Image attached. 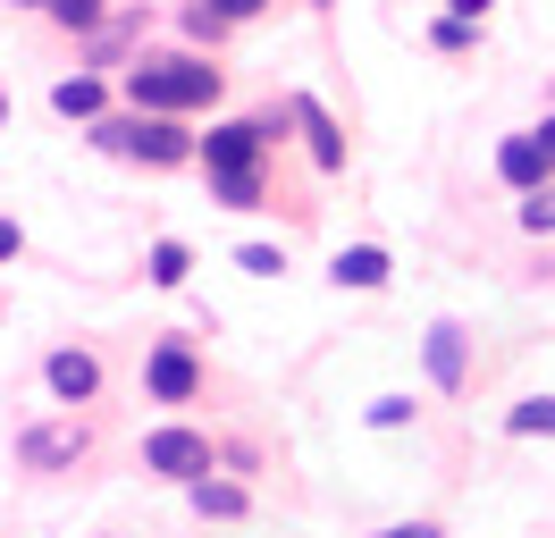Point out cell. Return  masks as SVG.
I'll use <instances>...</instances> for the list:
<instances>
[{
  "label": "cell",
  "mask_w": 555,
  "mask_h": 538,
  "mask_svg": "<svg viewBox=\"0 0 555 538\" xmlns=\"http://www.w3.org/2000/svg\"><path fill=\"white\" fill-rule=\"evenodd\" d=\"M109 9H118V0H51V9H42V26L60 34V42H85V34L109 26Z\"/></svg>",
  "instance_id": "cell-17"
},
{
  "label": "cell",
  "mask_w": 555,
  "mask_h": 538,
  "mask_svg": "<svg viewBox=\"0 0 555 538\" xmlns=\"http://www.w3.org/2000/svg\"><path fill=\"white\" fill-rule=\"evenodd\" d=\"M17 261H26V228L0 210V269H17Z\"/></svg>",
  "instance_id": "cell-25"
},
{
  "label": "cell",
  "mask_w": 555,
  "mask_h": 538,
  "mask_svg": "<svg viewBox=\"0 0 555 538\" xmlns=\"http://www.w3.org/2000/svg\"><path fill=\"white\" fill-rule=\"evenodd\" d=\"M371 538H447V522L438 513H404V522H379Z\"/></svg>",
  "instance_id": "cell-24"
},
{
  "label": "cell",
  "mask_w": 555,
  "mask_h": 538,
  "mask_svg": "<svg viewBox=\"0 0 555 538\" xmlns=\"http://www.w3.org/2000/svg\"><path fill=\"white\" fill-rule=\"evenodd\" d=\"M42 396L68 404V412H93V404L109 396V354L93 345V336H68V345H51V354H42Z\"/></svg>",
  "instance_id": "cell-6"
},
{
  "label": "cell",
  "mask_w": 555,
  "mask_h": 538,
  "mask_svg": "<svg viewBox=\"0 0 555 538\" xmlns=\"http://www.w3.org/2000/svg\"><path fill=\"white\" fill-rule=\"evenodd\" d=\"M93 538H118V530H93Z\"/></svg>",
  "instance_id": "cell-32"
},
{
  "label": "cell",
  "mask_w": 555,
  "mask_h": 538,
  "mask_svg": "<svg viewBox=\"0 0 555 538\" xmlns=\"http://www.w3.org/2000/svg\"><path fill=\"white\" fill-rule=\"evenodd\" d=\"M438 9H454V17H480V26H488V9H496V0H438Z\"/></svg>",
  "instance_id": "cell-27"
},
{
  "label": "cell",
  "mask_w": 555,
  "mask_h": 538,
  "mask_svg": "<svg viewBox=\"0 0 555 538\" xmlns=\"http://www.w3.org/2000/svg\"><path fill=\"white\" fill-rule=\"evenodd\" d=\"M304 9H312V17H337V0H304Z\"/></svg>",
  "instance_id": "cell-29"
},
{
  "label": "cell",
  "mask_w": 555,
  "mask_h": 538,
  "mask_svg": "<svg viewBox=\"0 0 555 538\" xmlns=\"http://www.w3.org/2000/svg\"><path fill=\"white\" fill-rule=\"evenodd\" d=\"M152 26H160V17H152L143 0H118V9H109V26L76 42V67H109V76H118V67H127L143 42H152Z\"/></svg>",
  "instance_id": "cell-9"
},
{
  "label": "cell",
  "mask_w": 555,
  "mask_h": 538,
  "mask_svg": "<svg viewBox=\"0 0 555 538\" xmlns=\"http://www.w3.org/2000/svg\"><path fill=\"white\" fill-rule=\"evenodd\" d=\"M496 430H505V446H539V437L555 446V387H530V396H514Z\"/></svg>",
  "instance_id": "cell-16"
},
{
  "label": "cell",
  "mask_w": 555,
  "mask_h": 538,
  "mask_svg": "<svg viewBox=\"0 0 555 538\" xmlns=\"http://www.w3.org/2000/svg\"><path fill=\"white\" fill-rule=\"evenodd\" d=\"M203 194L210 210H278V161H253V168H203Z\"/></svg>",
  "instance_id": "cell-11"
},
{
  "label": "cell",
  "mask_w": 555,
  "mask_h": 538,
  "mask_svg": "<svg viewBox=\"0 0 555 538\" xmlns=\"http://www.w3.org/2000/svg\"><path fill=\"white\" fill-rule=\"evenodd\" d=\"M177 34H185V42H203V51H228L236 17H228L219 0H185V9H177Z\"/></svg>",
  "instance_id": "cell-19"
},
{
  "label": "cell",
  "mask_w": 555,
  "mask_h": 538,
  "mask_svg": "<svg viewBox=\"0 0 555 538\" xmlns=\"http://www.w3.org/2000/svg\"><path fill=\"white\" fill-rule=\"evenodd\" d=\"M219 463L244 471V479H261V471H270V446H261L253 430H236V437H219Z\"/></svg>",
  "instance_id": "cell-21"
},
{
  "label": "cell",
  "mask_w": 555,
  "mask_h": 538,
  "mask_svg": "<svg viewBox=\"0 0 555 538\" xmlns=\"http://www.w3.org/2000/svg\"><path fill=\"white\" fill-rule=\"evenodd\" d=\"M539 143H547V161H555V110H547V118H539Z\"/></svg>",
  "instance_id": "cell-28"
},
{
  "label": "cell",
  "mask_w": 555,
  "mask_h": 538,
  "mask_svg": "<svg viewBox=\"0 0 555 538\" xmlns=\"http://www.w3.org/2000/svg\"><path fill=\"white\" fill-rule=\"evenodd\" d=\"M0 134H9V93H0Z\"/></svg>",
  "instance_id": "cell-31"
},
{
  "label": "cell",
  "mask_w": 555,
  "mask_h": 538,
  "mask_svg": "<svg viewBox=\"0 0 555 538\" xmlns=\"http://www.w3.org/2000/svg\"><path fill=\"white\" fill-rule=\"evenodd\" d=\"M9 9H35V17H42V9H51V0H9Z\"/></svg>",
  "instance_id": "cell-30"
},
{
  "label": "cell",
  "mask_w": 555,
  "mask_h": 538,
  "mask_svg": "<svg viewBox=\"0 0 555 538\" xmlns=\"http://www.w3.org/2000/svg\"><path fill=\"white\" fill-rule=\"evenodd\" d=\"M286 110H295V143L312 152V168H320V177H346V161H353L346 118H337V110H328L320 93H286Z\"/></svg>",
  "instance_id": "cell-8"
},
{
  "label": "cell",
  "mask_w": 555,
  "mask_h": 538,
  "mask_svg": "<svg viewBox=\"0 0 555 538\" xmlns=\"http://www.w3.org/2000/svg\"><path fill=\"white\" fill-rule=\"evenodd\" d=\"M210 396V354L194 329H160L143 345V404H160V412H185V404Z\"/></svg>",
  "instance_id": "cell-3"
},
{
  "label": "cell",
  "mask_w": 555,
  "mask_h": 538,
  "mask_svg": "<svg viewBox=\"0 0 555 538\" xmlns=\"http://www.w3.org/2000/svg\"><path fill=\"white\" fill-rule=\"evenodd\" d=\"M118 101L203 118V110L228 101V67H219V51H203V42H177V51H152V42H143L135 60L118 67Z\"/></svg>",
  "instance_id": "cell-1"
},
{
  "label": "cell",
  "mask_w": 555,
  "mask_h": 538,
  "mask_svg": "<svg viewBox=\"0 0 555 538\" xmlns=\"http://www.w3.org/2000/svg\"><path fill=\"white\" fill-rule=\"evenodd\" d=\"M102 110H118V76L109 67H76L51 85V118H68V127H93Z\"/></svg>",
  "instance_id": "cell-13"
},
{
  "label": "cell",
  "mask_w": 555,
  "mask_h": 538,
  "mask_svg": "<svg viewBox=\"0 0 555 538\" xmlns=\"http://www.w3.org/2000/svg\"><path fill=\"white\" fill-rule=\"evenodd\" d=\"M496 185L505 194H547L555 185V161H547V143H539V127L496 134Z\"/></svg>",
  "instance_id": "cell-12"
},
{
  "label": "cell",
  "mask_w": 555,
  "mask_h": 538,
  "mask_svg": "<svg viewBox=\"0 0 555 538\" xmlns=\"http://www.w3.org/2000/svg\"><path fill=\"white\" fill-rule=\"evenodd\" d=\"M194 269H203V253H194L185 235H152V244H143V286H160V295H185Z\"/></svg>",
  "instance_id": "cell-15"
},
{
  "label": "cell",
  "mask_w": 555,
  "mask_h": 538,
  "mask_svg": "<svg viewBox=\"0 0 555 538\" xmlns=\"http://www.w3.org/2000/svg\"><path fill=\"white\" fill-rule=\"evenodd\" d=\"M362 430H371V437H404V430H421V396H404V387L371 396V404H362Z\"/></svg>",
  "instance_id": "cell-18"
},
{
  "label": "cell",
  "mask_w": 555,
  "mask_h": 538,
  "mask_svg": "<svg viewBox=\"0 0 555 538\" xmlns=\"http://www.w3.org/2000/svg\"><path fill=\"white\" fill-rule=\"evenodd\" d=\"M185 513L194 522H219V530H236V522H253V479L244 471H203V479H185Z\"/></svg>",
  "instance_id": "cell-10"
},
{
  "label": "cell",
  "mask_w": 555,
  "mask_h": 538,
  "mask_svg": "<svg viewBox=\"0 0 555 538\" xmlns=\"http://www.w3.org/2000/svg\"><path fill=\"white\" fill-rule=\"evenodd\" d=\"M480 17H454V9H438V17H429V51H438V60H472V51H480Z\"/></svg>",
  "instance_id": "cell-20"
},
{
  "label": "cell",
  "mask_w": 555,
  "mask_h": 538,
  "mask_svg": "<svg viewBox=\"0 0 555 538\" xmlns=\"http://www.w3.org/2000/svg\"><path fill=\"white\" fill-rule=\"evenodd\" d=\"M219 9H228V17H236V26H253V17H270L278 0H219Z\"/></svg>",
  "instance_id": "cell-26"
},
{
  "label": "cell",
  "mask_w": 555,
  "mask_h": 538,
  "mask_svg": "<svg viewBox=\"0 0 555 538\" xmlns=\"http://www.w3.org/2000/svg\"><path fill=\"white\" fill-rule=\"evenodd\" d=\"M387 278H396V253H387L379 235L337 244V261H328V286H337V295H387Z\"/></svg>",
  "instance_id": "cell-14"
},
{
  "label": "cell",
  "mask_w": 555,
  "mask_h": 538,
  "mask_svg": "<svg viewBox=\"0 0 555 538\" xmlns=\"http://www.w3.org/2000/svg\"><path fill=\"white\" fill-rule=\"evenodd\" d=\"M135 471H143V479H169V488H185V479L219 471V437L169 412L160 430H143V437H135Z\"/></svg>",
  "instance_id": "cell-5"
},
{
  "label": "cell",
  "mask_w": 555,
  "mask_h": 538,
  "mask_svg": "<svg viewBox=\"0 0 555 538\" xmlns=\"http://www.w3.org/2000/svg\"><path fill=\"white\" fill-rule=\"evenodd\" d=\"M286 134H295V110H286V101H261V110H236V118H210V127H203V168L278 161Z\"/></svg>",
  "instance_id": "cell-4"
},
{
  "label": "cell",
  "mask_w": 555,
  "mask_h": 538,
  "mask_svg": "<svg viewBox=\"0 0 555 538\" xmlns=\"http://www.w3.org/2000/svg\"><path fill=\"white\" fill-rule=\"evenodd\" d=\"M472 362H480L472 320L438 311V320L421 329V387H429V396H472Z\"/></svg>",
  "instance_id": "cell-7"
},
{
  "label": "cell",
  "mask_w": 555,
  "mask_h": 538,
  "mask_svg": "<svg viewBox=\"0 0 555 538\" xmlns=\"http://www.w3.org/2000/svg\"><path fill=\"white\" fill-rule=\"evenodd\" d=\"M93 446H102V430H93V412H51V421H26V430L9 437V463L26 471V479H68V471L93 463Z\"/></svg>",
  "instance_id": "cell-2"
},
{
  "label": "cell",
  "mask_w": 555,
  "mask_h": 538,
  "mask_svg": "<svg viewBox=\"0 0 555 538\" xmlns=\"http://www.w3.org/2000/svg\"><path fill=\"white\" fill-rule=\"evenodd\" d=\"M514 228H521V235H555V185H547V194H521V202H514Z\"/></svg>",
  "instance_id": "cell-23"
},
{
  "label": "cell",
  "mask_w": 555,
  "mask_h": 538,
  "mask_svg": "<svg viewBox=\"0 0 555 538\" xmlns=\"http://www.w3.org/2000/svg\"><path fill=\"white\" fill-rule=\"evenodd\" d=\"M236 269H244V278H286V244H270V235H244V244H236Z\"/></svg>",
  "instance_id": "cell-22"
}]
</instances>
